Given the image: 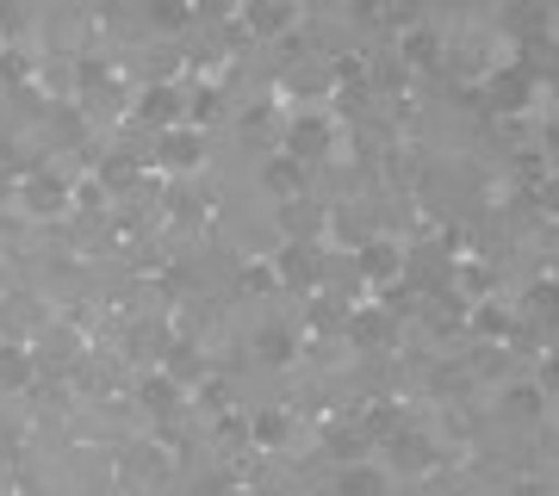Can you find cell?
Returning a JSON list of instances; mask_svg holds the SVG:
<instances>
[{"label": "cell", "instance_id": "obj_19", "mask_svg": "<svg viewBox=\"0 0 559 496\" xmlns=\"http://www.w3.org/2000/svg\"><path fill=\"white\" fill-rule=\"evenodd\" d=\"M399 267H404V255L392 242H367V249H360V274L367 279H399Z\"/></svg>", "mask_w": 559, "mask_h": 496}, {"label": "cell", "instance_id": "obj_17", "mask_svg": "<svg viewBox=\"0 0 559 496\" xmlns=\"http://www.w3.org/2000/svg\"><path fill=\"white\" fill-rule=\"evenodd\" d=\"M399 50H404V62H417V69H436V57H441V32H429V25H411L399 38Z\"/></svg>", "mask_w": 559, "mask_h": 496}, {"label": "cell", "instance_id": "obj_9", "mask_svg": "<svg viewBox=\"0 0 559 496\" xmlns=\"http://www.w3.org/2000/svg\"><path fill=\"white\" fill-rule=\"evenodd\" d=\"M20 198H25V211H32V218H57L62 205H69V186H62V174L38 168V174H25Z\"/></svg>", "mask_w": 559, "mask_h": 496}, {"label": "cell", "instance_id": "obj_11", "mask_svg": "<svg viewBox=\"0 0 559 496\" xmlns=\"http://www.w3.org/2000/svg\"><path fill=\"white\" fill-rule=\"evenodd\" d=\"M498 410L510 422H540V416H547V391H540L535 378H516V385H503Z\"/></svg>", "mask_w": 559, "mask_h": 496}, {"label": "cell", "instance_id": "obj_27", "mask_svg": "<svg viewBox=\"0 0 559 496\" xmlns=\"http://www.w3.org/2000/svg\"><path fill=\"white\" fill-rule=\"evenodd\" d=\"M535 311H554L559 317V286H535Z\"/></svg>", "mask_w": 559, "mask_h": 496}, {"label": "cell", "instance_id": "obj_10", "mask_svg": "<svg viewBox=\"0 0 559 496\" xmlns=\"http://www.w3.org/2000/svg\"><path fill=\"white\" fill-rule=\"evenodd\" d=\"M274 274H280V286H318V249L311 242L274 249Z\"/></svg>", "mask_w": 559, "mask_h": 496}, {"label": "cell", "instance_id": "obj_21", "mask_svg": "<svg viewBox=\"0 0 559 496\" xmlns=\"http://www.w3.org/2000/svg\"><path fill=\"white\" fill-rule=\"evenodd\" d=\"M143 403H150L156 416H168V410L180 403V385H175L168 373H150V378H143Z\"/></svg>", "mask_w": 559, "mask_h": 496}, {"label": "cell", "instance_id": "obj_7", "mask_svg": "<svg viewBox=\"0 0 559 496\" xmlns=\"http://www.w3.org/2000/svg\"><path fill=\"white\" fill-rule=\"evenodd\" d=\"M385 447H392V465H399V472H411V477H423V472H436V465H441L436 440L423 435V428H399Z\"/></svg>", "mask_w": 559, "mask_h": 496}, {"label": "cell", "instance_id": "obj_3", "mask_svg": "<svg viewBox=\"0 0 559 496\" xmlns=\"http://www.w3.org/2000/svg\"><path fill=\"white\" fill-rule=\"evenodd\" d=\"M342 329H348V348H385V341L399 336V311L392 304H355L342 317Z\"/></svg>", "mask_w": 559, "mask_h": 496}, {"label": "cell", "instance_id": "obj_14", "mask_svg": "<svg viewBox=\"0 0 559 496\" xmlns=\"http://www.w3.org/2000/svg\"><path fill=\"white\" fill-rule=\"evenodd\" d=\"M38 304H32V292H13V298H0V341H20L25 329H38Z\"/></svg>", "mask_w": 559, "mask_h": 496}, {"label": "cell", "instance_id": "obj_16", "mask_svg": "<svg viewBox=\"0 0 559 496\" xmlns=\"http://www.w3.org/2000/svg\"><path fill=\"white\" fill-rule=\"evenodd\" d=\"M330 81H336V69H330L323 57L293 62V69H286V94H330Z\"/></svg>", "mask_w": 559, "mask_h": 496}, {"label": "cell", "instance_id": "obj_24", "mask_svg": "<svg viewBox=\"0 0 559 496\" xmlns=\"http://www.w3.org/2000/svg\"><path fill=\"white\" fill-rule=\"evenodd\" d=\"M242 292H280L274 261H255V267H242Z\"/></svg>", "mask_w": 559, "mask_h": 496}, {"label": "cell", "instance_id": "obj_13", "mask_svg": "<svg viewBox=\"0 0 559 496\" xmlns=\"http://www.w3.org/2000/svg\"><path fill=\"white\" fill-rule=\"evenodd\" d=\"M261 186H267L274 198H286V205H293V198L305 193V168H299L293 156H280V149H274V156H267V168H261Z\"/></svg>", "mask_w": 559, "mask_h": 496}, {"label": "cell", "instance_id": "obj_26", "mask_svg": "<svg viewBox=\"0 0 559 496\" xmlns=\"http://www.w3.org/2000/svg\"><path fill=\"white\" fill-rule=\"evenodd\" d=\"M112 75V69H106V57L94 62V57H81V87H94V81H106Z\"/></svg>", "mask_w": 559, "mask_h": 496}, {"label": "cell", "instance_id": "obj_6", "mask_svg": "<svg viewBox=\"0 0 559 496\" xmlns=\"http://www.w3.org/2000/svg\"><path fill=\"white\" fill-rule=\"evenodd\" d=\"M242 32L249 38H286V32H299V7H286V0H249L242 7Z\"/></svg>", "mask_w": 559, "mask_h": 496}, {"label": "cell", "instance_id": "obj_2", "mask_svg": "<svg viewBox=\"0 0 559 496\" xmlns=\"http://www.w3.org/2000/svg\"><path fill=\"white\" fill-rule=\"evenodd\" d=\"M330 149H336V119H330V112H293L286 131H280V156H293L299 168L330 156Z\"/></svg>", "mask_w": 559, "mask_h": 496}, {"label": "cell", "instance_id": "obj_23", "mask_svg": "<svg viewBox=\"0 0 559 496\" xmlns=\"http://www.w3.org/2000/svg\"><path fill=\"white\" fill-rule=\"evenodd\" d=\"M131 180H138V161L131 156H106L100 161V193L106 186H131Z\"/></svg>", "mask_w": 559, "mask_h": 496}, {"label": "cell", "instance_id": "obj_18", "mask_svg": "<svg viewBox=\"0 0 559 496\" xmlns=\"http://www.w3.org/2000/svg\"><path fill=\"white\" fill-rule=\"evenodd\" d=\"M255 354L267 360V366H286V360L299 354V336H293V329H280V323H267V329L255 336Z\"/></svg>", "mask_w": 559, "mask_h": 496}, {"label": "cell", "instance_id": "obj_15", "mask_svg": "<svg viewBox=\"0 0 559 496\" xmlns=\"http://www.w3.org/2000/svg\"><path fill=\"white\" fill-rule=\"evenodd\" d=\"M293 440V416L286 410H255L249 416V447H286Z\"/></svg>", "mask_w": 559, "mask_h": 496}, {"label": "cell", "instance_id": "obj_12", "mask_svg": "<svg viewBox=\"0 0 559 496\" xmlns=\"http://www.w3.org/2000/svg\"><path fill=\"white\" fill-rule=\"evenodd\" d=\"M38 378V354L25 341H0V391H25Z\"/></svg>", "mask_w": 559, "mask_h": 496}, {"label": "cell", "instance_id": "obj_8", "mask_svg": "<svg viewBox=\"0 0 559 496\" xmlns=\"http://www.w3.org/2000/svg\"><path fill=\"white\" fill-rule=\"evenodd\" d=\"M336 496H392V465H380V459H348L336 472Z\"/></svg>", "mask_w": 559, "mask_h": 496}, {"label": "cell", "instance_id": "obj_30", "mask_svg": "<svg viewBox=\"0 0 559 496\" xmlns=\"http://www.w3.org/2000/svg\"><path fill=\"white\" fill-rule=\"evenodd\" d=\"M540 149H554V156H559V119L547 124V131H540Z\"/></svg>", "mask_w": 559, "mask_h": 496}, {"label": "cell", "instance_id": "obj_25", "mask_svg": "<svg viewBox=\"0 0 559 496\" xmlns=\"http://www.w3.org/2000/svg\"><path fill=\"white\" fill-rule=\"evenodd\" d=\"M535 205L547 211V218H559V174H547V180L535 186Z\"/></svg>", "mask_w": 559, "mask_h": 496}, {"label": "cell", "instance_id": "obj_20", "mask_svg": "<svg viewBox=\"0 0 559 496\" xmlns=\"http://www.w3.org/2000/svg\"><path fill=\"white\" fill-rule=\"evenodd\" d=\"M466 323H473V336H479V341H503V336H510V311H498L491 298H479Z\"/></svg>", "mask_w": 559, "mask_h": 496}, {"label": "cell", "instance_id": "obj_5", "mask_svg": "<svg viewBox=\"0 0 559 496\" xmlns=\"http://www.w3.org/2000/svg\"><path fill=\"white\" fill-rule=\"evenodd\" d=\"M138 119L156 124V131H175V124H187V94H180L175 81H150L138 94Z\"/></svg>", "mask_w": 559, "mask_h": 496}, {"label": "cell", "instance_id": "obj_22", "mask_svg": "<svg viewBox=\"0 0 559 496\" xmlns=\"http://www.w3.org/2000/svg\"><path fill=\"white\" fill-rule=\"evenodd\" d=\"M205 119H218V87H212V81H205V87H193V94H187V124L200 131Z\"/></svg>", "mask_w": 559, "mask_h": 496}, {"label": "cell", "instance_id": "obj_29", "mask_svg": "<svg viewBox=\"0 0 559 496\" xmlns=\"http://www.w3.org/2000/svg\"><path fill=\"white\" fill-rule=\"evenodd\" d=\"M131 472H162V453H131Z\"/></svg>", "mask_w": 559, "mask_h": 496}, {"label": "cell", "instance_id": "obj_28", "mask_svg": "<svg viewBox=\"0 0 559 496\" xmlns=\"http://www.w3.org/2000/svg\"><path fill=\"white\" fill-rule=\"evenodd\" d=\"M540 391H547V397H554V391H559V354H554V360H547V366H540Z\"/></svg>", "mask_w": 559, "mask_h": 496}, {"label": "cell", "instance_id": "obj_1", "mask_svg": "<svg viewBox=\"0 0 559 496\" xmlns=\"http://www.w3.org/2000/svg\"><path fill=\"white\" fill-rule=\"evenodd\" d=\"M535 99H540V75H535V62L528 57L491 69V81H485V106H491L498 119H522Z\"/></svg>", "mask_w": 559, "mask_h": 496}, {"label": "cell", "instance_id": "obj_4", "mask_svg": "<svg viewBox=\"0 0 559 496\" xmlns=\"http://www.w3.org/2000/svg\"><path fill=\"white\" fill-rule=\"evenodd\" d=\"M156 161L168 168V174H193V168L205 161V131H193V124L162 131V137H156Z\"/></svg>", "mask_w": 559, "mask_h": 496}]
</instances>
